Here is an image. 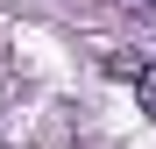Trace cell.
Wrapping results in <instances>:
<instances>
[{
  "mask_svg": "<svg viewBox=\"0 0 156 149\" xmlns=\"http://www.w3.org/2000/svg\"><path fill=\"white\" fill-rule=\"evenodd\" d=\"M107 71L121 85H135V107L156 121V57H135V50H107Z\"/></svg>",
  "mask_w": 156,
  "mask_h": 149,
  "instance_id": "obj_1",
  "label": "cell"
},
{
  "mask_svg": "<svg viewBox=\"0 0 156 149\" xmlns=\"http://www.w3.org/2000/svg\"><path fill=\"white\" fill-rule=\"evenodd\" d=\"M128 14H142V21H156V0H121Z\"/></svg>",
  "mask_w": 156,
  "mask_h": 149,
  "instance_id": "obj_2",
  "label": "cell"
}]
</instances>
